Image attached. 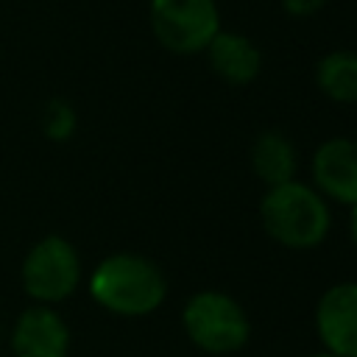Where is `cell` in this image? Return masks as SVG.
<instances>
[{
  "mask_svg": "<svg viewBox=\"0 0 357 357\" xmlns=\"http://www.w3.org/2000/svg\"><path fill=\"white\" fill-rule=\"evenodd\" d=\"M259 218L268 237L296 251L315 248L329 234V206L324 195L296 178L268 187L259 201Z\"/></svg>",
  "mask_w": 357,
  "mask_h": 357,
  "instance_id": "obj_1",
  "label": "cell"
},
{
  "mask_svg": "<svg viewBox=\"0 0 357 357\" xmlns=\"http://www.w3.org/2000/svg\"><path fill=\"white\" fill-rule=\"evenodd\" d=\"M89 293L109 312L137 318L153 312L165 301L167 282L156 262L139 254H112L95 268Z\"/></svg>",
  "mask_w": 357,
  "mask_h": 357,
  "instance_id": "obj_2",
  "label": "cell"
},
{
  "mask_svg": "<svg viewBox=\"0 0 357 357\" xmlns=\"http://www.w3.org/2000/svg\"><path fill=\"white\" fill-rule=\"evenodd\" d=\"M187 337L206 354H231L248 343L251 324L245 310L220 290H201L190 296L181 312Z\"/></svg>",
  "mask_w": 357,
  "mask_h": 357,
  "instance_id": "obj_3",
  "label": "cell"
},
{
  "mask_svg": "<svg viewBox=\"0 0 357 357\" xmlns=\"http://www.w3.org/2000/svg\"><path fill=\"white\" fill-rule=\"evenodd\" d=\"M148 11L159 45L178 56L206 50L220 31L215 0H151Z\"/></svg>",
  "mask_w": 357,
  "mask_h": 357,
  "instance_id": "obj_4",
  "label": "cell"
},
{
  "mask_svg": "<svg viewBox=\"0 0 357 357\" xmlns=\"http://www.w3.org/2000/svg\"><path fill=\"white\" fill-rule=\"evenodd\" d=\"M81 279V259L64 237L39 240L22 262V284L39 301L67 298Z\"/></svg>",
  "mask_w": 357,
  "mask_h": 357,
  "instance_id": "obj_5",
  "label": "cell"
},
{
  "mask_svg": "<svg viewBox=\"0 0 357 357\" xmlns=\"http://www.w3.org/2000/svg\"><path fill=\"white\" fill-rule=\"evenodd\" d=\"M315 329L329 354L357 357V282L324 290L315 307Z\"/></svg>",
  "mask_w": 357,
  "mask_h": 357,
  "instance_id": "obj_6",
  "label": "cell"
},
{
  "mask_svg": "<svg viewBox=\"0 0 357 357\" xmlns=\"http://www.w3.org/2000/svg\"><path fill=\"white\" fill-rule=\"evenodd\" d=\"M315 190L337 204L357 206V139L332 137L312 156Z\"/></svg>",
  "mask_w": 357,
  "mask_h": 357,
  "instance_id": "obj_7",
  "label": "cell"
},
{
  "mask_svg": "<svg viewBox=\"0 0 357 357\" xmlns=\"http://www.w3.org/2000/svg\"><path fill=\"white\" fill-rule=\"evenodd\" d=\"M11 349L17 357H67L70 329L47 307L25 310L14 326Z\"/></svg>",
  "mask_w": 357,
  "mask_h": 357,
  "instance_id": "obj_8",
  "label": "cell"
},
{
  "mask_svg": "<svg viewBox=\"0 0 357 357\" xmlns=\"http://www.w3.org/2000/svg\"><path fill=\"white\" fill-rule=\"evenodd\" d=\"M206 56L215 75L229 84H251L262 70V53L243 33L218 31L206 45Z\"/></svg>",
  "mask_w": 357,
  "mask_h": 357,
  "instance_id": "obj_9",
  "label": "cell"
},
{
  "mask_svg": "<svg viewBox=\"0 0 357 357\" xmlns=\"http://www.w3.org/2000/svg\"><path fill=\"white\" fill-rule=\"evenodd\" d=\"M251 167L268 184H284L296 176V148L282 131H262L251 145Z\"/></svg>",
  "mask_w": 357,
  "mask_h": 357,
  "instance_id": "obj_10",
  "label": "cell"
},
{
  "mask_svg": "<svg viewBox=\"0 0 357 357\" xmlns=\"http://www.w3.org/2000/svg\"><path fill=\"white\" fill-rule=\"evenodd\" d=\"M318 89L335 103H357V53L332 50L315 67Z\"/></svg>",
  "mask_w": 357,
  "mask_h": 357,
  "instance_id": "obj_11",
  "label": "cell"
},
{
  "mask_svg": "<svg viewBox=\"0 0 357 357\" xmlns=\"http://www.w3.org/2000/svg\"><path fill=\"white\" fill-rule=\"evenodd\" d=\"M42 128L50 139H67L75 128V112L64 100H50L42 114Z\"/></svg>",
  "mask_w": 357,
  "mask_h": 357,
  "instance_id": "obj_12",
  "label": "cell"
},
{
  "mask_svg": "<svg viewBox=\"0 0 357 357\" xmlns=\"http://www.w3.org/2000/svg\"><path fill=\"white\" fill-rule=\"evenodd\" d=\"M326 6V0H282V8L290 17H312Z\"/></svg>",
  "mask_w": 357,
  "mask_h": 357,
  "instance_id": "obj_13",
  "label": "cell"
},
{
  "mask_svg": "<svg viewBox=\"0 0 357 357\" xmlns=\"http://www.w3.org/2000/svg\"><path fill=\"white\" fill-rule=\"evenodd\" d=\"M349 234H351V243L357 245V206H349Z\"/></svg>",
  "mask_w": 357,
  "mask_h": 357,
  "instance_id": "obj_14",
  "label": "cell"
},
{
  "mask_svg": "<svg viewBox=\"0 0 357 357\" xmlns=\"http://www.w3.org/2000/svg\"><path fill=\"white\" fill-rule=\"evenodd\" d=\"M310 357H335V354H329V351H321V354H310Z\"/></svg>",
  "mask_w": 357,
  "mask_h": 357,
  "instance_id": "obj_15",
  "label": "cell"
}]
</instances>
